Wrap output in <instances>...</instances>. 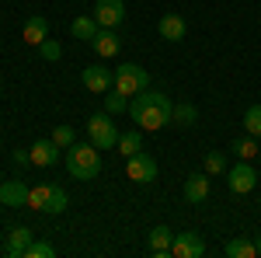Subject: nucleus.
<instances>
[{
    "mask_svg": "<svg viewBox=\"0 0 261 258\" xmlns=\"http://www.w3.org/2000/svg\"><path fill=\"white\" fill-rule=\"evenodd\" d=\"M171 112H174L171 98L161 95V91H150V87L140 91V95H133V101H129V115H133V122H136L140 129H150V133L164 129V126L171 122Z\"/></svg>",
    "mask_w": 261,
    "mask_h": 258,
    "instance_id": "nucleus-1",
    "label": "nucleus"
},
{
    "mask_svg": "<svg viewBox=\"0 0 261 258\" xmlns=\"http://www.w3.org/2000/svg\"><path fill=\"white\" fill-rule=\"evenodd\" d=\"M66 171L77 181H91L101 175V154L94 143H73L66 147Z\"/></svg>",
    "mask_w": 261,
    "mask_h": 258,
    "instance_id": "nucleus-2",
    "label": "nucleus"
},
{
    "mask_svg": "<svg viewBox=\"0 0 261 258\" xmlns=\"http://www.w3.org/2000/svg\"><path fill=\"white\" fill-rule=\"evenodd\" d=\"M87 136H91V143L98 147V150H112V147H119V126L112 122V115L108 112H98V115H91L87 119Z\"/></svg>",
    "mask_w": 261,
    "mask_h": 258,
    "instance_id": "nucleus-3",
    "label": "nucleus"
},
{
    "mask_svg": "<svg viewBox=\"0 0 261 258\" xmlns=\"http://www.w3.org/2000/svg\"><path fill=\"white\" fill-rule=\"evenodd\" d=\"M150 87V74L143 70L140 63H122L119 70H115V91H122L125 98L129 95H140Z\"/></svg>",
    "mask_w": 261,
    "mask_h": 258,
    "instance_id": "nucleus-4",
    "label": "nucleus"
},
{
    "mask_svg": "<svg viewBox=\"0 0 261 258\" xmlns=\"http://www.w3.org/2000/svg\"><path fill=\"white\" fill-rule=\"evenodd\" d=\"M125 178H133L136 185H150V181L157 178V160L150 157V154H133L129 164H125Z\"/></svg>",
    "mask_w": 261,
    "mask_h": 258,
    "instance_id": "nucleus-5",
    "label": "nucleus"
},
{
    "mask_svg": "<svg viewBox=\"0 0 261 258\" xmlns=\"http://www.w3.org/2000/svg\"><path fill=\"white\" fill-rule=\"evenodd\" d=\"M258 171L247 164V160H241V164H233L230 171H226V185H230V192H237V196H244V192H251L254 185H258Z\"/></svg>",
    "mask_w": 261,
    "mask_h": 258,
    "instance_id": "nucleus-6",
    "label": "nucleus"
},
{
    "mask_svg": "<svg viewBox=\"0 0 261 258\" xmlns=\"http://www.w3.org/2000/svg\"><path fill=\"white\" fill-rule=\"evenodd\" d=\"M171 255L174 258H202L205 255V244H202V238L195 230H181L171 241Z\"/></svg>",
    "mask_w": 261,
    "mask_h": 258,
    "instance_id": "nucleus-7",
    "label": "nucleus"
},
{
    "mask_svg": "<svg viewBox=\"0 0 261 258\" xmlns=\"http://www.w3.org/2000/svg\"><path fill=\"white\" fill-rule=\"evenodd\" d=\"M94 21L98 28H115L125 21V4L122 0H98L94 4Z\"/></svg>",
    "mask_w": 261,
    "mask_h": 258,
    "instance_id": "nucleus-8",
    "label": "nucleus"
},
{
    "mask_svg": "<svg viewBox=\"0 0 261 258\" xmlns=\"http://www.w3.org/2000/svg\"><path fill=\"white\" fill-rule=\"evenodd\" d=\"M91 45H94V53H98L101 60H112V56H119L122 39L115 35V28H98V35L91 39Z\"/></svg>",
    "mask_w": 261,
    "mask_h": 258,
    "instance_id": "nucleus-9",
    "label": "nucleus"
},
{
    "mask_svg": "<svg viewBox=\"0 0 261 258\" xmlns=\"http://www.w3.org/2000/svg\"><path fill=\"white\" fill-rule=\"evenodd\" d=\"M81 80H84V87H87V91H94V95H105V91L115 84V77H112L105 66H84Z\"/></svg>",
    "mask_w": 261,
    "mask_h": 258,
    "instance_id": "nucleus-10",
    "label": "nucleus"
},
{
    "mask_svg": "<svg viewBox=\"0 0 261 258\" xmlns=\"http://www.w3.org/2000/svg\"><path fill=\"white\" fill-rule=\"evenodd\" d=\"M28 154H32V164H35V168H49V164L60 160V147H56L53 139H35V143L28 147Z\"/></svg>",
    "mask_w": 261,
    "mask_h": 258,
    "instance_id": "nucleus-11",
    "label": "nucleus"
},
{
    "mask_svg": "<svg viewBox=\"0 0 261 258\" xmlns=\"http://www.w3.org/2000/svg\"><path fill=\"white\" fill-rule=\"evenodd\" d=\"M209 192H213L209 175H188V178H185V199H188V202H205Z\"/></svg>",
    "mask_w": 261,
    "mask_h": 258,
    "instance_id": "nucleus-12",
    "label": "nucleus"
},
{
    "mask_svg": "<svg viewBox=\"0 0 261 258\" xmlns=\"http://www.w3.org/2000/svg\"><path fill=\"white\" fill-rule=\"evenodd\" d=\"M21 39L28 42V45H42V42L49 39V21L42 18V14L28 18V21H24V32H21Z\"/></svg>",
    "mask_w": 261,
    "mask_h": 258,
    "instance_id": "nucleus-13",
    "label": "nucleus"
},
{
    "mask_svg": "<svg viewBox=\"0 0 261 258\" xmlns=\"http://www.w3.org/2000/svg\"><path fill=\"white\" fill-rule=\"evenodd\" d=\"M28 185H21V181H4L0 185V202L4 206H28Z\"/></svg>",
    "mask_w": 261,
    "mask_h": 258,
    "instance_id": "nucleus-14",
    "label": "nucleus"
},
{
    "mask_svg": "<svg viewBox=\"0 0 261 258\" xmlns=\"http://www.w3.org/2000/svg\"><path fill=\"white\" fill-rule=\"evenodd\" d=\"M28 244H32V230H28V227H14V230L7 234V241H4V251L11 258H18V255L28 251Z\"/></svg>",
    "mask_w": 261,
    "mask_h": 258,
    "instance_id": "nucleus-15",
    "label": "nucleus"
},
{
    "mask_svg": "<svg viewBox=\"0 0 261 258\" xmlns=\"http://www.w3.org/2000/svg\"><path fill=\"white\" fill-rule=\"evenodd\" d=\"M185 32H188V25H185L181 14H164L161 18V39L164 42H181Z\"/></svg>",
    "mask_w": 261,
    "mask_h": 258,
    "instance_id": "nucleus-16",
    "label": "nucleus"
},
{
    "mask_svg": "<svg viewBox=\"0 0 261 258\" xmlns=\"http://www.w3.org/2000/svg\"><path fill=\"white\" fill-rule=\"evenodd\" d=\"M171 241H174V230L171 227H153L150 230V251L153 255H171Z\"/></svg>",
    "mask_w": 261,
    "mask_h": 258,
    "instance_id": "nucleus-17",
    "label": "nucleus"
},
{
    "mask_svg": "<svg viewBox=\"0 0 261 258\" xmlns=\"http://www.w3.org/2000/svg\"><path fill=\"white\" fill-rule=\"evenodd\" d=\"M66 206H70L66 189L63 185H49V199H45V209L42 213H66Z\"/></svg>",
    "mask_w": 261,
    "mask_h": 258,
    "instance_id": "nucleus-18",
    "label": "nucleus"
},
{
    "mask_svg": "<svg viewBox=\"0 0 261 258\" xmlns=\"http://www.w3.org/2000/svg\"><path fill=\"white\" fill-rule=\"evenodd\" d=\"M140 150H143V129H129V133L119 136V154L122 157H133V154H140Z\"/></svg>",
    "mask_w": 261,
    "mask_h": 258,
    "instance_id": "nucleus-19",
    "label": "nucleus"
},
{
    "mask_svg": "<svg viewBox=\"0 0 261 258\" xmlns=\"http://www.w3.org/2000/svg\"><path fill=\"white\" fill-rule=\"evenodd\" d=\"M70 35H73V39H81V42H91L94 35H98V21H94V18H73Z\"/></svg>",
    "mask_w": 261,
    "mask_h": 258,
    "instance_id": "nucleus-20",
    "label": "nucleus"
},
{
    "mask_svg": "<svg viewBox=\"0 0 261 258\" xmlns=\"http://www.w3.org/2000/svg\"><path fill=\"white\" fill-rule=\"evenodd\" d=\"M230 258H254L258 255V248H254V241H244V238H233L226 241V248H223Z\"/></svg>",
    "mask_w": 261,
    "mask_h": 258,
    "instance_id": "nucleus-21",
    "label": "nucleus"
},
{
    "mask_svg": "<svg viewBox=\"0 0 261 258\" xmlns=\"http://www.w3.org/2000/svg\"><path fill=\"white\" fill-rule=\"evenodd\" d=\"M171 122H174V126H195V122H199V108H195V105H174Z\"/></svg>",
    "mask_w": 261,
    "mask_h": 258,
    "instance_id": "nucleus-22",
    "label": "nucleus"
},
{
    "mask_svg": "<svg viewBox=\"0 0 261 258\" xmlns=\"http://www.w3.org/2000/svg\"><path fill=\"white\" fill-rule=\"evenodd\" d=\"M244 129H247V136L261 139V105H251V108L244 112Z\"/></svg>",
    "mask_w": 261,
    "mask_h": 258,
    "instance_id": "nucleus-23",
    "label": "nucleus"
},
{
    "mask_svg": "<svg viewBox=\"0 0 261 258\" xmlns=\"http://www.w3.org/2000/svg\"><path fill=\"white\" fill-rule=\"evenodd\" d=\"M233 154L241 160H251L258 154V136H244V139H233Z\"/></svg>",
    "mask_w": 261,
    "mask_h": 258,
    "instance_id": "nucleus-24",
    "label": "nucleus"
},
{
    "mask_svg": "<svg viewBox=\"0 0 261 258\" xmlns=\"http://www.w3.org/2000/svg\"><path fill=\"white\" fill-rule=\"evenodd\" d=\"M53 143H56L60 150L73 147V143H77V133H73V126H56V129H53Z\"/></svg>",
    "mask_w": 261,
    "mask_h": 258,
    "instance_id": "nucleus-25",
    "label": "nucleus"
},
{
    "mask_svg": "<svg viewBox=\"0 0 261 258\" xmlns=\"http://www.w3.org/2000/svg\"><path fill=\"white\" fill-rule=\"evenodd\" d=\"M223 171H226V157L220 150H209L205 154V175H223Z\"/></svg>",
    "mask_w": 261,
    "mask_h": 258,
    "instance_id": "nucleus-26",
    "label": "nucleus"
},
{
    "mask_svg": "<svg viewBox=\"0 0 261 258\" xmlns=\"http://www.w3.org/2000/svg\"><path fill=\"white\" fill-rule=\"evenodd\" d=\"M129 105H125V95L122 91H115V95H105V112L108 115H119V112H125Z\"/></svg>",
    "mask_w": 261,
    "mask_h": 258,
    "instance_id": "nucleus-27",
    "label": "nucleus"
},
{
    "mask_svg": "<svg viewBox=\"0 0 261 258\" xmlns=\"http://www.w3.org/2000/svg\"><path fill=\"white\" fill-rule=\"evenodd\" d=\"M24 255H28V258H53V255H56V248H53V244H45V241H32Z\"/></svg>",
    "mask_w": 261,
    "mask_h": 258,
    "instance_id": "nucleus-28",
    "label": "nucleus"
},
{
    "mask_svg": "<svg viewBox=\"0 0 261 258\" xmlns=\"http://www.w3.org/2000/svg\"><path fill=\"white\" fill-rule=\"evenodd\" d=\"M39 56H42V60H49V63H56V60H60V56H63V49H60V42H53V39H45V42H42V45H39Z\"/></svg>",
    "mask_w": 261,
    "mask_h": 258,
    "instance_id": "nucleus-29",
    "label": "nucleus"
},
{
    "mask_svg": "<svg viewBox=\"0 0 261 258\" xmlns=\"http://www.w3.org/2000/svg\"><path fill=\"white\" fill-rule=\"evenodd\" d=\"M45 199H49V185H39V189L28 192V206L32 209H45Z\"/></svg>",
    "mask_w": 261,
    "mask_h": 258,
    "instance_id": "nucleus-30",
    "label": "nucleus"
},
{
    "mask_svg": "<svg viewBox=\"0 0 261 258\" xmlns=\"http://www.w3.org/2000/svg\"><path fill=\"white\" fill-rule=\"evenodd\" d=\"M254 248H258V255H261V238H258V241H254Z\"/></svg>",
    "mask_w": 261,
    "mask_h": 258,
    "instance_id": "nucleus-31",
    "label": "nucleus"
},
{
    "mask_svg": "<svg viewBox=\"0 0 261 258\" xmlns=\"http://www.w3.org/2000/svg\"><path fill=\"white\" fill-rule=\"evenodd\" d=\"M258 181H261V178H258Z\"/></svg>",
    "mask_w": 261,
    "mask_h": 258,
    "instance_id": "nucleus-32",
    "label": "nucleus"
}]
</instances>
